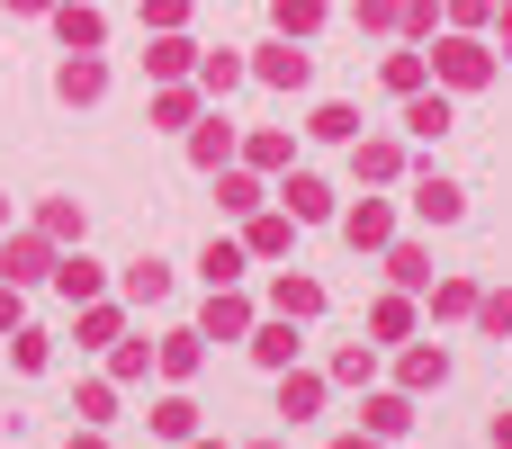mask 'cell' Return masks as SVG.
<instances>
[{"label": "cell", "mask_w": 512, "mask_h": 449, "mask_svg": "<svg viewBox=\"0 0 512 449\" xmlns=\"http://www.w3.org/2000/svg\"><path fill=\"white\" fill-rule=\"evenodd\" d=\"M378 72H387V90H423V81H432V63H423V54H387Z\"/></svg>", "instance_id": "40"}, {"label": "cell", "mask_w": 512, "mask_h": 449, "mask_svg": "<svg viewBox=\"0 0 512 449\" xmlns=\"http://www.w3.org/2000/svg\"><path fill=\"white\" fill-rule=\"evenodd\" d=\"M351 171H360L369 189H387V180H405V144H387V135H351Z\"/></svg>", "instance_id": "8"}, {"label": "cell", "mask_w": 512, "mask_h": 449, "mask_svg": "<svg viewBox=\"0 0 512 449\" xmlns=\"http://www.w3.org/2000/svg\"><path fill=\"white\" fill-rule=\"evenodd\" d=\"M504 45H512V0H504Z\"/></svg>", "instance_id": "52"}, {"label": "cell", "mask_w": 512, "mask_h": 449, "mask_svg": "<svg viewBox=\"0 0 512 449\" xmlns=\"http://www.w3.org/2000/svg\"><path fill=\"white\" fill-rule=\"evenodd\" d=\"M306 135H324V144H351V135H360V108H342V99H324Z\"/></svg>", "instance_id": "38"}, {"label": "cell", "mask_w": 512, "mask_h": 449, "mask_svg": "<svg viewBox=\"0 0 512 449\" xmlns=\"http://www.w3.org/2000/svg\"><path fill=\"white\" fill-rule=\"evenodd\" d=\"M144 423H153V441H162V449H180L189 432H198V396H180V387H171V396H162Z\"/></svg>", "instance_id": "20"}, {"label": "cell", "mask_w": 512, "mask_h": 449, "mask_svg": "<svg viewBox=\"0 0 512 449\" xmlns=\"http://www.w3.org/2000/svg\"><path fill=\"white\" fill-rule=\"evenodd\" d=\"M54 288H63V297H72V306H90V297H99V288H108V270H99V261H81V243H72V252H63V261H54Z\"/></svg>", "instance_id": "21"}, {"label": "cell", "mask_w": 512, "mask_h": 449, "mask_svg": "<svg viewBox=\"0 0 512 449\" xmlns=\"http://www.w3.org/2000/svg\"><path fill=\"white\" fill-rule=\"evenodd\" d=\"M252 81H270V90H306V81H315V54H306L297 36H279V45L252 54Z\"/></svg>", "instance_id": "2"}, {"label": "cell", "mask_w": 512, "mask_h": 449, "mask_svg": "<svg viewBox=\"0 0 512 449\" xmlns=\"http://www.w3.org/2000/svg\"><path fill=\"white\" fill-rule=\"evenodd\" d=\"M378 378V342H342L333 351V387H369Z\"/></svg>", "instance_id": "34"}, {"label": "cell", "mask_w": 512, "mask_h": 449, "mask_svg": "<svg viewBox=\"0 0 512 449\" xmlns=\"http://www.w3.org/2000/svg\"><path fill=\"white\" fill-rule=\"evenodd\" d=\"M9 369H27V378L54 369V333H45V324H18V333H9Z\"/></svg>", "instance_id": "31"}, {"label": "cell", "mask_w": 512, "mask_h": 449, "mask_svg": "<svg viewBox=\"0 0 512 449\" xmlns=\"http://www.w3.org/2000/svg\"><path fill=\"white\" fill-rule=\"evenodd\" d=\"M252 449H288V441H252Z\"/></svg>", "instance_id": "53"}, {"label": "cell", "mask_w": 512, "mask_h": 449, "mask_svg": "<svg viewBox=\"0 0 512 449\" xmlns=\"http://www.w3.org/2000/svg\"><path fill=\"white\" fill-rule=\"evenodd\" d=\"M180 449H225V441H207V432H189V441H180Z\"/></svg>", "instance_id": "51"}, {"label": "cell", "mask_w": 512, "mask_h": 449, "mask_svg": "<svg viewBox=\"0 0 512 449\" xmlns=\"http://www.w3.org/2000/svg\"><path fill=\"white\" fill-rule=\"evenodd\" d=\"M405 135H414V144L450 135V90H405Z\"/></svg>", "instance_id": "15"}, {"label": "cell", "mask_w": 512, "mask_h": 449, "mask_svg": "<svg viewBox=\"0 0 512 449\" xmlns=\"http://www.w3.org/2000/svg\"><path fill=\"white\" fill-rule=\"evenodd\" d=\"M117 297H126V306H162V297H171V270L144 252V261H126V270H117Z\"/></svg>", "instance_id": "17"}, {"label": "cell", "mask_w": 512, "mask_h": 449, "mask_svg": "<svg viewBox=\"0 0 512 449\" xmlns=\"http://www.w3.org/2000/svg\"><path fill=\"white\" fill-rule=\"evenodd\" d=\"M342 243H351V252H387V243H396V207H387V198H360V207L342 216Z\"/></svg>", "instance_id": "4"}, {"label": "cell", "mask_w": 512, "mask_h": 449, "mask_svg": "<svg viewBox=\"0 0 512 449\" xmlns=\"http://www.w3.org/2000/svg\"><path fill=\"white\" fill-rule=\"evenodd\" d=\"M153 117H162V126H189V117H198V99H189V90H162V99H153Z\"/></svg>", "instance_id": "41"}, {"label": "cell", "mask_w": 512, "mask_h": 449, "mask_svg": "<svg viewBox=\"0 0 512 449\" xmlns=\"http://www.w3.org/2000/svg\"><path fill=\"white\" fill-rule=\"evenodd\" d=\"M216 207L225 216H261V180L252 171H216Z\"/></svg>", "instance_id": "32"}, {"label": "cell", "mask_w": 512, "mask_h": 449, "mask_svg": "<svg viewBox=\"0 0 512 449\" xmlns=\"http://www.w3.org/2000/svg\"><path fill=\"white\" fill-rule=\"evenodd\" d=\"M54 261H63V252H54L45 234H9V243H0V279H9V288H36V279H54Z\"/></svg>", "instance_id": "3"}, {"label": "cell", "mask_w": 512, "mask_h": 449, "mask_svg": "<svg viewBox=\"0 0 512 449\" xmlns=\"http://www.w3.org/2000/svg\"><path fill=\"white\" fill-rule=\"evenodd\" d=\"M333 449H387L378 432H333Z\"/></svg>", "instance_id": "48"}, {"label": "cell", "mask_w": 512, "mask_h": 449, "mask_svg": "<svg viewBox=\"0 0 512 449\" xmlns=\"http://www.w3.org/2000/svg\"><path fill=\"white\" fill-rule=\"evenodd\" d=\"M144 63H153L162 81H180V72H198V45H189V36L171 27V36H153V45H144Z\"/></svg>", "instance_id": "28"}, {"label": "cell", "mask_w": 512, "mask_h": 449, "mask_svg": "<svg viewBox=\"0 0 512 449\" xmlns=\"http://www.w3.org/2000/svg\"><path fill=\"white\" fill-rule=\"evenodd\" d=\"M270 315H297V324H315V315H324V288H315L306 270H279V279H270Z\"/></svg>", "instance_id": "13"}, {"label": "cell", "mask_w": 512, "mask_h": 449, "mask_svg": "<svg viewBox=\"0 0 512 449\" xmlns=\"http://www.w3.org/2000/svg\"><path fill=\"white\" fill-rule=\"evenodd\" d=\"M63 449H108V441H99V423H81V432H63Z\"/></svg>", "instance_id": "47"}, {"label": "cell", "mask_w": 512, "mask_h": 449, "mask_svg": "<svg viewBox=\"0 0 512 449\" xmlns=\"http://www.w3.org/2000/svg\"><path fill=\"white\" fill-rule=\"evenodd\" d=\"M414 216H423V225H459V216H468V189L441 180V171H423V180H414Z\"/></svg>", "instance_id": "9"}, {"label": "cell", "mask_w": 512, "mask_h": 449, "mask_svg": "<svg viewBox=\"0 0 512 449\" xmlns=\"http://www.w3.org/2000/svg\"><path fill=\"white\" fill-rule=\"evenodd\" d=\"M369 333H378V342H414V297H405V288L378 297V306H369Z\"/></svg>", "instance_id": "30"}, {"label": "cell", "mask_w": 512, "mask_h": 449, "mask_svg": "<svg viewBox=\"0 0 512 449\" xmlns=\"http://www.w3.org/2000/svg\"><path fill=\"white\" fill-rule=\"evenodd\" d=\"M0 225H9V198H0Z\"/></svg>", "instance_id": "54"}, {"label": "cell", "mask_w": 512, "mask_h": 449, "mask_svg": "<svg viewBox=\"0 0 512 449\" xmlns=\"http://www.w3.org/2000/svg\"><path fill=\"white\" fill-rule=\"evenodd\" d=\"M288 243H297V216H288V207H279V216H270V207L243 216V252H252V261H279Z\"/></svg>", "instance_id": "12"}, {"label": "cell", "mask_w": 512, "mask_h": 449, "mask_svg": "<svg viewBox=\"0 0 512 449\" xmlns=\"http://www.w3.org/2000/svg\"><path fill=\"white\" fill-rule=\"evenodd\" d=\"M468 324L504 342V333H512V288H477V315H468Z\"/></svg>", "instance_id": "36"}, {"label": "cell", "mask_w": 512, "mask_h": 449, "mask_svg": "<svg viewBox=\"0 0 512 449\" xmlns=\"http://www.w3.org/2000/svg\"><path fill=\"white\" fill-rule=\"evenodd\" d=\"M432 315H441V324H468V315H477V288H468V279H432Z\"/></svg>", "instance_id": "35"}, {"label": "cell", "mask_w": 512, "mask_h": 449, "mask_svg": "<svg viewBox=\"0 0 512 449\" xmlns=\"http://www.w3.org/2000/svg\"><path fill=\"white\" fill-rule=\"evenodd\" d=\"M234 81H243V63H234V45H216V54L198 63V90H207V99H225Z\"/></svg>", "instance_id": "37"}, {"label": "cell", "mask_w": 512, "mask_h": 449, "mask_svg": "<svg viewBox=\"0 0 512 449\" xmlns=\"http://www.w3.org/2000/svg\"><path fill=\"white\" fill-rule=\"evenodd\" d=\"M495 449H512V414H495Z\"/></svg>", "instance_id": "50"}, {"label": "cell", "mask_w": 512, "mask_h": 449, "mask_svg": "<svg viewBox=\"0 0 512 449\" xmlns=\"http://www.w3.org/2000/svg\"><path fill=\"white\" fill-rule=\"evenodd\" d=\"M54 27H63V54H99V36H108L90 0H54Z\"/></svg>", "instance_id": "14"}, {"label": "cell", "mask_w": 512, "mask_h": 449, "mask_svg": "<svg viewBox=\"0 0 512 449\" xmlns=\"http://www.w3.org/2000/svg\"><path fill=\"white\" fill-rule=\"evenodd\" d=\"M117 333H126V306H108V297H90V306H81V324H72V342H81V351H108Z\"/></svg>", "instance_id": "22"}, {"label": "cell", "mask_w": 512, "mask_h": 449, "mask_svg": "<svg viewBox=\"0 0 512 449\" xmlns=\"http://www.w3.org/2000/svg\"><path fill=\"white\" fill-rule=\"evenodd\" d=\"M423 63H432V81H441V90H486V81H495V54H486L477 36H441Z\"/></svg>", "instance_id": "1"}, {"label": "cell", "mask_w": 512, "mask_h": 449, "mask_svg": "<svg viewBox=\"0 0 512 449\" xmlns=\"http://www.w3.org/2000/svg\"><path fill=\"white\" fill-rule=\"evenodd\" d=\"M279 414H288V423H315V414H324V378H315V369H279Z\"/></svg>", "instance_id": "18"}, {"label": "cell", "mask_w": 512, "mask_h": 449, "mask_svg": "<svg viewBox=\"0 0 512 449\" xmlns=\"http://www.w3.org/2000/svg\"><path fill=\"white\" fill-rule=\"evenodd\" d=\"M351 9H360V27H378V36H387V27H396V9H405V0H351Z\"/></svg>", "instance_id": "44"}, {"label": "cell", "mask_w": 512, "mask_h": 449, "mask_svg": "<svg viewBox=\"0 0 512 449\" xmlns=\"http://www.w3.org/2000/svg\"><path fill=\"white\" fill-rule=\"evenodd\" d=\"M243 162H252V171H288V162H297L288 126H261V135H243Z\"/></svg>", "instance_id": "29"}, {"label": "cell", "mask_w": 512, "mask_h": 449, "mask_svg": "<svg viewBox=\"0 0 512 449\" xmlns=\"http://www.w3.org/2000/svg\"><path fill=\"white\" fill-rule=\"evenodd\" d=\"M441 9H450L459 27H486V18H495V0H441Z\"/></svg>", "instance_id": "45"}, {"label": "cell", "mask_w": 512, "mask_h": 449, "mask_svg": "<svg viewBox=\"0 0 512 449\" xmlns=\"http://www.w3.org/2000/svg\"><path fill=\"white\" fill-rule=\"evenodd\" d=\"M252 324H261V315H252V297H243V288H207V324H198L207 342H243Z\"/></svg>", "instance_id": "5"}, {"label": "cell", "mask_w": 512, "mask_h": 449, "mask_svg": "<svg viewBox=\"0 0 512 449\" xmlns=\"http://www.w3.org/2000/svg\"><path fill=\"white\" fill-rule=\"evenodd\" d=\"M198 369H207V333H162V342H153V378L189 387Z\"/></svg>", "instance_id": "7"}, {"label": "cell", "mask_w": 512, "mask_h": 449, "mask_svg": "<svg viewBox=\"0 0 512 449\" xmlns=\"http://www.w3.org/2000/svg\"><path fill=\"white\" fill-rule=\"evenodd\" d=\"M360 432L405 441V432H414V396H405V387H396V396H369V405H360Z\"/></svg>", "instance_id": "19"}, {"label": "cell", "mask_w": 512, "mask_h": 449, "mask_svg": "<svg viewBox=\"0 0 512 449\" xmlns=\"http://www.w3.org/2000/svg\"><path fill=\"white\" fill-rule=\"evenodd\" d=\"M243 270H252L243 243H207V252H198V279H207V288H243Z\"/></svg>", "instance_id": "25"}, {"label": "cell", "mask_w": 512, "mask_h": 449, "mask_svg": "<svg viewBox=\"0 0 512 449\" xmlns=\"http://www.w3.org/2000/svg\"><path fill=\"white\" fill-rule=\"evenodd\" d=\"M387 279H396L405 297H423V288H432V252H423V243H387Z\"/></svg>", "instance_id": "26"}, {"label": "cell", "mask_w": 512, "mask_h": 449, "mask_svg": "<svg viewBox=\"0 0 512 449\" xmlns=\"http://www.w3.org/2000/svg\"><path fill=\"white\" fill-rule=\"evenodd\" d=\"M54 90H63V99H81V108H90V99H99V90H108V63H99V54H72V63H63V72H54Z\"/></svg>", "instance_id": "24"}, {"label": "cell", "mask_w": 512, "mask_h": 449, "mask_svg": "<svg viewBox=\"0 0 512 449\" xmlns=\"http://www.w3.org/2000/svg\"><path fill=\"white\" fill-rule=\"evenodd\" d=\"M234 153H243V135H234L225 117H198V126H189V162H198V171H225Z\"/></svg>", "instance_id": "11"}, {"label": "cell", "mask_w": 512, "mask_h": 449, "mask_svg": "<svg viewBox=\"0 0 512 449\" xmlns=\"http://www.w3.org/2000/svg\"><path fill=\"white\" fill-rule=\"evenodd\" d=\"M432 18H441V0H405V9H396V27H405V36H432Z\"/></svg>", "instance_id": "42"}, {"label": "cell", "mask_w": 512, "mask_h": 449, "mask_svg": "<svg viewBox=\"0 0 512 449\" xmlns=\"http://www.w3.org/2000/svg\"><path fill=\"white\" fill-rule=\"evenodd\" d=\"M243 342H252V360H261L270 378H279V369H297V351H306V342H297V315H270V324H252Z\"/></svg>", "instance_id": "6"}, {"label": "cell", "mask_w": 512, "mask_h": 449, "mask_svg": "<svg viewBox=\"0 0 512 449\" xmlns=\"http://www.w3.org/2000/svg\"><path fill=\"white\" fill-rule=\"evenodd\" d=\"M9 9H18V18H45V9H54V0H9Z\"/></svg>", "instance_id": "49"}, {"label": "cell", "mask_w": 512, "mask_h": 449, "mask_svg": "<svg viewBox=\"0 0 512 449\" xmlns=\"http://www.w3.org/2000/svg\"><path fill=\"white\" fill-rule=\"evenodd\" d=\"M18 324H27V306H18V288L0 279V333H18Z\"/></svg>", "instance_id": "46"}, {"label": "cell", "mask_w": 512, "mask_h": 449, "mask_svg": "<svg viewBox=\"0 0 512 449\" xmlns=\"http://www.w3.org/2000/svg\"><path fill=\"white\" fill-rule=\"evenodd\" d=\"M180 18H189V0H144V27H162V36H171Z\"/></svg>", "instance_id": "43"}, {"label": "cell", "mask_w": 512, "mask_h": 449, "mask_svg": "<svg viewBox=\"0 0 512 449\" xmlns=\"http://www.w3.org/2000/svg\"><path fill=\"white\" fill-rule=\"evenodd\" d=\"M270 18H279V36H315L324 27V0H270Z\"/></svg>", "instance_id": "39"}, {"label": "cell", "mask_w": 512, "mask_h": 449, "mask_svg": "<svg viewBox=\"0 0 512 449\" xmlns=\"http://www.w3.org/2000/svg\"><path fill=\"white\" fill-rule=\"evenodd\" d=\"M108 378H117V387H144V378H153V342H144V333H117V342H108Z\"/></svg>", "instance_id": "23"}, {"label": "cell", "mask_w": 512, "mask_h": 449, "mask_svg": "<svg viewBox=\"0 0 512 449\" xmlns=\"http://www.w3.org/2000/svg\"><path fill=\"white\" fill-rule=\"evenodd\" d=\"M279 198H288V216H297V225H324V216H333V189H324L315 171H288V180H279Z\"/></svg>", "instance_id": "16"}, {"label": "cell", "mask_w": 512, "mask_h": 449, "mask_svg": "<svg viewBox=\"0 0 512 449\" xmlns=\"http://www.w3.org/2000/svg\"><path fill=\"white\" fill-rule=\"evenodd\" d=\"M396 378H405V396H432V387H450V351L441 342H405Z\"/></svg>", "instance_id": "10"}, {"label": "cell", "mask_w": 512, "mask_h": 449, "mask_svg": "<svg viewBox=\"0 0 512 449\" xmlns=\"http://www.w3.org/2000/svg\"><path fill=\"white\" fill-rule=\"evenodd\" d=\"M81 225H90V216H81L72 198H45V207H36V234H45V243H81Z\"/></svg>", "instance_id": "33"}, {"label": "cell", "mask_w": 512, "mask_h": 449, "mask_svg": "<svg viewBox=\"0 0 512 449\" xmlns=\"http://www.w3.org/2000/svg\"><path fill=\"white\" fill-rule=\"evenodd\" d=\"M72 423H99V432H108V423H117V378H81V387H72Z\"/></svg>", "instance_id": "27"}]
</instances>
